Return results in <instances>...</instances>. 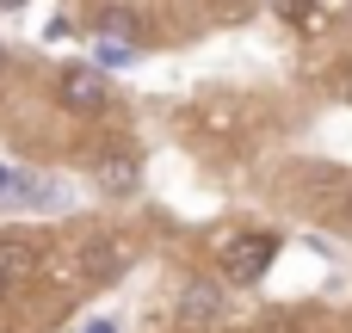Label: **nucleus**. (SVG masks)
Here are the masks:
<instances>
[{
	"instance_id": "obj_2",
	"label": "nucleus",
	"mask_w": 352,
	"mask_h": 333,
	"mask_svg": "<svg viewBox=\"0 0 352 333\" xmlns=\"http://www.w3.org/2000/svg\"><path fill=\"white\" fill-rule=\"evenodd\" d=\"M56 99L74 111V117H93V111H105V74L99 68H62V80H56Z\"/></svg>"
},
{
	"instance_id": "obj_12",
	"label": "nucleus",
	"mask_w": 352,
	"mask_h": 333,
	"mask_svg": "<svg viewBox=\"0 0 352 333\" xmlns=\"http://www.w3.org/2000/svg\"><path fill=\"white\" fill-rule=\"evenodd\" d=\"M0 6H25V0H0Z\"/></svg>"
},
{
	"instance_id": "obj_3",
	"label": "nucleus",
	"mask_w": 352,
	"mask_h": 333,
	"mask_svg": "<svg viewBox=\"0 0 352 333\" xmlns=\"http://www.w3.org/2000/svg\"><path fill=\"white\" fill-rule=\"evenodd\" d=\"M31 272H37V247H31L25 235H6V241H0V309L31 284Z\"/></svg>"
},
{
	"instance_id": "obj_1",
	"label": "nucleus",
	"mask_w": 352,
	"mask_h": 333,
	"mask_svg": "<svg viewBox=\"0 0 352 333\" xmlns=\"http://www.w3.org/2000/svg\"><path fill=\"white\" fill-rule=\"evenodd\" d=\"M272 253H278V235H235L229 247H223V278L229 284H254V278H266V266H272Z\"/></svg>"
},
{
	"instance_id": "obj_10",
	"label": "nucleus",
	"mask_w": 352,
	"mask_h": 333,
	"mask_svg": "<svg viewBox=\"0 0 352 333\" xmlns=\"http://www.w3.org/2000/svg\"><path fill=\"white\" fill-rule=\"evenodd\" d=\"M266 333H303V321H272Z\"/></svg>"
},
{
	"instance_id": "obj_15",
	"label": "nucleus",
	"mask_w": 352,
	"mask_h": 333,
	"mask_svg": "<svg viewBox=\"0 0 352 333\" xmlns=\"http://www.w3.org/2000/svg\"><path fill=\"white\" fill-rule=\"evenodd\" d=\"M346 216H352V204H346Z\"/></svg>"
},
{
	"instance_id": "obj_4",
	"label": "nucleus",
	"mask_w": 352,
	"mask_h": 333,
	"mask_svg": "<svg viewBox=\"0 0 352 333\" xmlns=\"http://www.w3.org/2000/svg\"><path fill=\"white\" fill-rule=\"evenodd\" d=\"M179 315H186V321H217V315H223V290L204 284V278H192V284L179 290Z\"/></svg>"
},
{
	"instance_id": "obj_13",
	"label": "nucleus",
	"mask_w": 352,
	"mask_h": 333,
	"mask_svg": "<svg viewBox=\"0 0 352 333\" xmlns=\"http://www.w3.org/2000/svg\"><path fill=\"white\" fill-rule=\"evenodd\" d=\"M229 6H248V0H229Z\"/></svg>"
},
{
	"instance_id": "obj_14",
	"label": "nucleus",
	"mask_w": 352,
	"mask_h": 333,
	"mask_svg": "<svg viewBox=\"0 0 352 333\" xmlns=\"http://www.w3.org/2000/svg\"><path fill=\"white\" fill-rule=\"evenodd\" d=\"M0 68H6V49H0Z\"/></svg>"
},
{
	"instance_id": "obj_8",
	"label": "nucleus",
	"mask_w": 352,
	"mask_h": 333,
	"mask_svg": "<svg viewBox=\"0 0 352 333\" xmlns=\"http://www.w3.org/2000/svg\"><path fill=\"white\" fill-rule=\"evenodd\" d=\"M99 62H105V68H130V62H136V43H118V37H99Z\"/></svg>"
},
{
	"instance_id": "obj_11",
	"label": "nucleus",
	"mask_w": 352,
	"mask_h": 333,
	"mask_svg": "<svg viewBox=\"0 0 352 333\" xmlns=\"http://www.w3.org/2000/svg\"><path fill=\"white\" fill-rule=\"evenodd\" d=\"M87 333H118V328L111 321H87Z\"/></svg>"
},
{
	"instance_id": "obj_7",
	"label": "nucleus",
	"mask_w": 352,
	"mask_h": 333,
	"mask_svg": "<svg viewBox=\"0 0 352 333\" xmlns=\"http://www.w3.org/2000/svg\"><path fill=\"white\" fill-rule=\"evenodd\" d=\"M99 192H111V198L136 192V161H105L99 167Z\"/></svg>"
},
{
	"instance_id": "obj_6",
	"label": "nucleus",
	"mask_w": 352,
	"mask_h": 333,
	"mask_svg": "<svg viewBox=\"0 0 352 333\" xmlns=\"http://www.w3.org/2000/svg\"><path fill=\"white\" fill-rule=\"evenodd\" d=\"M99 37L136 43V37H142V25H136V12H130V6H105V12H99Z\"/></svg>"
},
{
	"instance_id": "obj_5",
	"label": "nucleus",
	"mask_w": 352,
	"mask_h": 333,
	"mask_svg": "<svg viewBox=\"0 0 352 333\" xmlns=\"http://www.w3.org/2000/svg\"><path fill=\"white\" fill-rule=\"evenodd\" d=\"M0 198H12V204H43V198H56V185L31 179V173H12V167H0Z\"/></svg>"
},
{
	"instance_id": "obj_9",
	"label": "nucleus",
	"mask_w": 352,
	"mask_h": 333,
	"mask_svg": "<svg viewBox=\"0 0 352 333\" xmlns=\"http://www.w3.org/2000/svg\"><path fill=\"white\" fill-rule=\"evenodd\" d=\"M278 6V19H291V25H316V0H272Z\"/></svg>"
}]
</instances>
